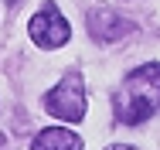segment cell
Returning <instances> with one entry per match:
<instances>
[{
  "mask_svg": "<svg viewBox=\"0 0 160 150\" xmlns=\"http://www.w3.org/2000/svg\"><path fill=\"white\" fill-rule=\"evenodd\" d=\"M106 150H136V147H126V143H112V147H106Z\"/></svg>",
  "mask_w": 160,
  "mask_h": 150,
  "instance_id": "obj_6",
  "label": "cell"
},
{
  "mask_svg": "<svg viewBox=\"0 0 160 150\" xmlns=\"http://www.w3.org/2000/svg\"><path fill=\"white\" fill-rule=\"evenodd\" d=\"M28 31H31V41L38 44V48H44V51L62 48L65 41H68V34H72L68 21L62 17V10H58L55 3H44V7H41V10L31 17Z\"/></svg>",
  "mask_w": 160,
  "mask_h": 150,
  "instance_id": "obj_3",
  "label": "cell"
},
{
  "mask_svg": "<svg viewBox=\"0 0 160 150\" xmlns=\"http://www.w3.org/2000/svg\"><path fill=\"white\" fill-rule=\"evenodd\" d=\"M44 109L65 123H82L85 120V85L78 72H68L51 92H44Z\"/></svg>",
  "mask_w": 160,
  "mask_h": 150,
  "instance_id": "obj_2",
  "label": "cell"
},
{
  "mask_svg": "<svg viewBox=\"0 0 160 150\" xmlns=\"http://www.w3.org/2000/svg\"><path fill=\"white\" fill-rule=\"evenodd\" d=\"M31 150H82V137L68 126H48L31 140Z\"/></svg>",
  "mask_w": 160,
  "mask_h": 150,
  "instance_id": "obj_5",
  "label": "cell"
},
{
  "mask_svg": "<svg viewBox=\"0 0 160 150\" xmlns=\"http://www.w3.org/2000/svg\"><path fill=\"white\" fill-rule=\"evenodd\" d=\"M7 3H10V7H17V3H21V0H7Z\"/></svg>",
  "mask_w": 160,
  "mask_h": 150,
  "instance_id": "obj_7",
  "label": "cell"
},
{
  "mask_svg": "<svg viewBox=\"0 0 160 150\" xmlns=\"http://www.w3.org/2000/svg\"><path fill=\"white\" fill-rule=\"evenodd\" d=\"M112 106H116V120L126 126L150 120L160 109V61H143L140 68H133L123 79V89L116 92Z\"/></svg>",
  "mask_w": 160,
  "mask_h": 150,
  "instance_id": "obj_1",
  "label": "cell"
},
{
  "mask_svg": "<svg viewBox=\"0 0 160 150\" xmlns=\"http://www.w3.org/2000/svg\"><path fill=\"white\" fill-rule=\"evenodd\" d=\"M89 31H92L96 41H119V38H126L129 31H133V24H129L123 14L99 7V10L89 14Z\"/></svg>",
  "mask_w": 160,
  "mask_h": 150,
  "instance_id": "obj_4",
  "label": "cell"
}]
</instances>
